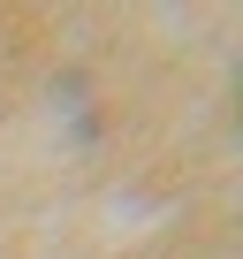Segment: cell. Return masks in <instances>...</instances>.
<instances>
[]
</instances>
